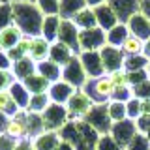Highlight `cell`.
Masks as SVG:
<instances>
[{
  "mask_svg": "<svg viewBox=\"0 0 150 150\" xmlns=\"http://www.w3.org/2000/svg\"><path fill=\"white\" fill-rule=\"evenodd\" d=\"M94 13H96V21H98V26L101 28V30L109 32L112 26L118 25V15L115 13V9H112L109 4H103V6H98L94 8Z\"/></svg>",
  "mask_w": 150,
  "mask_h": 150,
  "instance_id": "2e32d148",
  "label": "cell"
},
{
  "mask_svg": "<svg viewBox=\"0 0 150 150\" xmlns=\"http://www.w3.org/2000/svg\"><path fill=\"white\" fill-rule=\"evenodd\" d=\"M11 68H13V62L9 60L8 53L0 51V69H11Z\"/></svg>",
  "mask_w": 150,
  "mask_h": 150,
  "instance_id": "7dc6e473",
  "label": "cell"
},
{
  "mask_svg": "<svg viewBox=\"0 0 150 150\" xmlns=\"http://www.w3.org/2000/svg\"><path fill=\"white\" fill-rule=\"evenodd\" d=\"M96 105L90 96H88L84 90H77L71 96V100L68 101V105H66V109L69 112V120H84L86 118V115L92 111V107Z\"/></svg>",
  "mask_w": 150,
  "mask_h": 150,
  "instance_id": "5b68a950",
  "label": "cell"
},
{
  "mask_svg": "<svg viewBox=\"0 0 150 150\" xmlns=\"http://www.w3.org/2000/svg\"><path fill=\"white\" fill-rule=\"evenodd\" d=\"M60 135L54 133V131H45L41 133L40 137H36L32 141L34 144V150H58V144H60Z\"/></svg>",
  "mask_w": 150,
  "mask_h": 150,
  "instance_id": "603a6c76",
  "label": "cell"
},
{
  "mask_svg": "<svg viewBox=\"0 0 150 150\" xmlns=\"http://www.w3.org/2000/svg\"><path fill=\"white\" fill-rule=\"evenodd\" d=\"M141 11L146 13L150 19V0H141Z\"/></svg>",
  "mask_w": 150,
  "mask_h": 150,
  "instance_id": "f907efd6",
  "label": "cell"
},
{
  "mask_svg": "<svg viewBox=\"0 0 150 150\" xmlns=\"http://www.w3.org/2000/svg\"><path fill=\"white\" fill-rule=\"evenodd\" d=\"M49 51H51L49 41L43 36H36V38H32V45H30L28 56L38 64V62H43V60H49Z\"/></svg>",
  "mask_w": 150,
  "mask_h": 150,
  "instance_id": "ffe728a7",
  "label": "cell"
},
{
  "mask_svg": "<svg viewBox=\"0 0 150 150\" xmlns=\"http://www.w3.org/2000/svg\"><path fill=\"white\" fill-rule=\"evenodd\" d=\"M58 150H77V148H75L71 143H68V141H60V144H58Z\"/></svg>",
  "mask_w": 150,
  "mask_h": 150,
  "instance_id": "f5cc1de1",
  "label": "cell"
},
{
  "mask_svg": "<svg viewBox=\"0 0 150 150\" xmlns=\"http://www.w3.org/2000/svg\"><path fill=\"white\" fill-rule=\"evenodd\" d=\"M6 133L17 141L28 139V111H19L17 115L9 116Z\"/></svg>",
  "mask_w": 150,
  "mask_h": 150,
  "instance_id": "8fae6325",
  "label": "cell"
},
{
  "mask_svg": "<svg viewBox=\"0 0 150 150\" xmlns=\"http://www.w3.org/2000/svg\"><path fill=\"white\" fill-rule=\"evenodd\" d=\"M144 135H146V137H148V141H150V129L146 131V133H144Z\"/></svg>",
  "mask_w": 150,
  "mask_h": 150,
  "instance_id": "6f0895ef",
  "label": "cell"
},
{
  "mask_svg": "<svg viewBox=\"0 0 150 150\" xmlns=\"http://www.w3.org/2000/svg\"><path fill=\"white\" fill-rule=\"evenodd\" d=\"M79 60H81L88 79H98V77L107 75L105 68H103V60H101L100 51H84V53L79 54Z\"/></svg>",
  "mask_w": 150,
  "mask_h": 150,
  "instance_id": "30bf717a",
  "label": "cell"
},
{
  "mask_svg": "<svg viewBox=\"0 0 150 150\" xmlns=\"http://www.w3.org/2000/svg\"><path fill=\"white\" fill-rule=\"evenodd\" d=\"M126 150H150V141L144 133H137Z\"/></svg>",
  "mask_w": 150,
  "mask_h": 150,
  "instance_id": "f35d334b",
  "label": "cell"
},
{
  "mask_svg": "<svg viewBox=\"0 0 150 150\" xmlns=\"http://www.w3.org/2000/svg\"><path fill=\"white\" fill-rule=\"evenodd\" d=\"M96 150H124V148H122L120 144L111 137V135H101V137L98 139Z\"/></svg>",
  "mask_w": 150,
  "mask_h": 150,
  "instance_id": "74e56055",
  "label": "cell"
},
{
  "mask_svg": "<svg viewBox=\"0 0 150 150\" xmlns=\"http://www.w3.org/2000/svg\"><path fill=\"white\" fill-rule=\"evenodd\" d=\"M2 2H4V0H0V4H2Z\"/></svg>",
  "mask_w": 150,
  "mask_h": 150,
  "instance_id": "680465c9",
  "label": "cell"
},
{
  "mask_svg": "<svg viewBox=\"0 0 150 150\" xmlns=\"http://www.w3.org/2000/svg\"><path fill=\"white\" fill-rule=\"evenodd\" d=\"M107 109H109V116H111L112 124L128 118V109H126V103H122V101L111 100L109 103H107Z\"/></svg>",
  "mask_w": 150,
  "mask_h": 150,
  "instance_id": "836d02e7",
  "label": "cell"
},
{
  "mask_svg": "<svg viewBox=\"0 0 150 150\" xmlns=\"http://www.w3.org/2000/svg\"><path fill=\"white\" fill-rule=\"evenodd\" d=\"M126 109H128V118L135 122L141 115H143V100H139V98L133 96L128 103H126Z\"/></svg>",
  "mask_w": 150,
  "mask_h": 150,
  "instance_id": "8d00e7d4",
  "label": "cell"
},
{
  "mask_svg": "<svg viewBox=\"0 0 150 150\" xmlns=\"http://www.w3.org/2000/svg\"><path fill=\"white\" fill-rule=\"evenodd\" d=\"M71 21L75 23V26L79 30H88V28H96L98 26V21H96V13H94L92 8H84L81 9L79 13H75L71 17Z\"/></svg>",
  "mask_w": 150,
  "mask_h": 150,
  "instance_id": "cb8c5ba5",
  "label": "cell"
},
{
  "mask_svg": "<svg viewBox=\"0 0 150 150\" xmlns=\"http://www.w3.org/2000/svg\"><path fill=\"white\" fill-rule=\"evenodd\" d=\"M9 2H36V0H9Z\"/></svg>",
  "mask_w": 150,
  "mask_h": 150,
  "instance_id": "11a10c76",
  "label": "cell"
},
{
  "mask_svg": "<svg viewBox=\"0 0 150 150\" xmlns=\"http://www.w3.org/2000/svg\"><path fill=\"white\" fill-rule=\"evenodd\" d=\"M107 34V45H112V47H122L124 41L129 38V28L126 23H118L116 26H112Z\"/></svg>",
  "mask_w": 150,
  "mask_h": 150,
  "instance_id": "d4e9b609",
  "label": "cell"
},
{
  "mask_svg": "<svg viewBox=\"0 0 150 150\" xmlns=\"http://www.w3.org/2000/svg\"><path fill=\"white\" fill-rule=\"evenodd\" d=\"M146 73H148V79H150V64H148V68H146Z\"/></svg>",
  "mask_w": 150,
  "mask_h": 150,
  "instance_id": "9f6ffc18",
  "label": "cell"
},
{
  "mask_svg": "<svg viewBox=\"0 0 150 150\" xmlns=\"http://www.w3.org/2000/svg\"><path fill=\"white\" fill-rule=\"evenodd\" d=\"M109 77H111V81L116 88L129 86V77H128V71H126V69H118V71H115V73H109Z\"/></svg>",
  "mask_w": 150,
  "mask_h": 150,
  "instance_id": "60d3db41",
  "label": "cell"
},
{
  "mask_svg": "<svg viewBox=\"0 0 150 150\" xmlns=\"http://www.w3.org/2000/svg\"><path fill=\"white\" fill-rule=\"evenodd\" d=\"M101 60H103V68L105 73H115L118 69H124V62H126V54L122 53L120 47H112V45H105L100 51Z\"/></svg>",
  "mask_w": 150,
  "mask_h": 150,
  "instance_id": "9c48e42d",
  "label": "cell"
},
{
  "mask_svg": "<svg viewBox=\"0 0 150 150\" xmlns=\"http://www.w3.org/2000/svg\"><path fill=\"white\" fill-rule=\"evenodd\" d=\"M51 103L53 101H51V98H49V92H45V94H32L26 111L28 112H36V115H43L45 109L51 105Z\"/></svg>",
  "mask_w": 150,
  "mask_h": 150,
  "instance_id": "83f0119b",
  "label": "cell"
},
{
  "mask_svg": "<svg viewBox=\"0 0 150 150\" xmlns=\"http://www.w3.org/2000/svg\"><path fill=\"white\" fill-rule=\"evenodd\" d=\"M23 36L25 34H23V30L17 25H11V26L4 28V30H0V49L4 53H9L11 49L17 47V43L21 41Z\"/></svg>",
  "mask_w": 150,
  "mask_h": 150,
  "instance_id": "e0dca14e",
  "label": "cell"
},
{
  "mask_svg": "<svg viewBox=\"0 0 150 150\" xmlns=\"http://www.w3.org/2000/svg\"><path fill=\"white\" fill-rule=\"evenodd\" d=\"M77 92V88H73L71 84H68L66 81H56L51 84L49 88V98L53 103L58 105H68V101L71 100V96Z\"/></svg>",
  "mask_w": 150,
  "mask_h": 150,
  "instance_id": "9a60e30c",
  "label": "cell"
},
{
  "mask_svg": "<svg viewBox=\"0 0 150 150\" xmlns=\"http://www.w3.org/2000/svg\"><path fill=\"white\" fill-rule=\"evenodd\" d=\"M62 81L71 84V86L77 88V90H83L84 84L88 83V75H86V71H84L81 60H79V54L75 56L71 62H68L62 68Z\"/></svg>",
  "mask_w": 150,
  "mask_h": 150,
  "instance_id": "52a82bcc",
  "label": "cell"
},
{
  "mask_svg": "<svg viewBox=\"0 0 150 150\" xmlns=\"http://www.w3.org/2000/svg\"><path fill=\"white\" fill-rule=\"evenodd\" d=\"M135 126H137V131L139 133H146L150 129V112L148 115H141L137 120H135Z\"/></svg>",
  "mask_w": 150,
  "mask_h": 150,
  "instance_id": "bcb514c9",
  "label": "cell"
},
{
  "mask_svg": "<svg viewBox=\"0 0 150 150\" xmlns=\"http://www.w3.org/2000/svg\"><path fill=\"white\" fill-rule=\"evenodd\" d=\"M36 71H38V64L30 56L15 60V62H13V68H11V73H13V77H15V81H21V83L25 81V79H28L30 75H34Z\"/></svg>",
  "mask_w": 150,
  "mask_h": 150,
  "instance_id": "d6986e66",
  "label": "cell"
},
{
  "mask_svg": "<svg viewBox=\"0 0 150 150\" xmlns=\"http://www.w3.org/2000/svg\"><path fill=\"white\" fill-rule=\"evenodd\" d=\"M79 28L75 26V23L71 19H64L62 17V23H60V32H58V41L64 45H68L69 49H73L75 53H81L79 49Z\"/></svg>",
  "mask_w": 150,
  "mask_h": 150,
  "instance_id": "7c38bea8",
  "label": "cell"
},
{
  "mask_svg": "<svg viewBox=\"0 0 150 150\" xmlns=\"http://www.w3.org/2000/svg\"><path fill=\"white\" fill-rule=\"evenodd\" d=\"M150 64V58L146 54H135V56H126L124 62V69L128 73L131 71H141V69H146Z\"/></svg>",
  "mask_w": 150,
  "mask_h": 150,
  "instance_id": "4dcf8cb0",
  "label": "cell"
},
{
  "mask_svg": "<svg viewBox=\"0 0 150 150\" xmlns=\"http://www.w3.org/2000/svg\"><path fill=\"white\" fill-rule=\"evenodd\" d=\"M84 122H86L98 135H109L111 129H112V120L109 116L107 103H96V105L92 107V111L86 115Z\"/></svg>",
  "mask_w": 150,
  "mask_h": 150,
  "instance_id": "3957f363",
  "label": "cell"
},
{
  "mask_svg": "<svg viewBox=\"0 0 150 150\" xmlns=\"http://www.w3.org/2000/svg\"><path fill=\"white\" fill-rule=\"evenodd\" d=\"M105 45H107V34L100 26L79 32V49H81V53H84V51H101Z\"/></svg>",
  "mask_w": 150,
  "mask_h": 150,
  "instance_id": "8992f818",
  "label": "cell"
},
{
  "mask_svg": "<svg viewBox=\"0 0 150 150\" xmlns=\"http://www.w3.org/2000/svg\"><path fill=\"white\" fill-rule=\"evenodd\" d=\"M144 54L150 58V40L148 41H144Z\"/></svg>",
  "mask_w": 150,
  "mask_h": 150,
  "instance_id": "db71d44e",
  "label": "cell"
},
{
  "mask_svg": "<svg viewBox=\"0 0 150 150\" xmlns=\"http://www.w3.org/2000/svg\"><path fill=\"white\" fill-rule=\"evenodd\" d=\"M60 23H62V17H60V15H47V17H45L43 26H41V36H43L45 40L49 41V43L58 41Z\"/></svg>",
  "mask_w": 150,
  "mask_h": 150,
  "instance_id": "44dd1931",
  "label": "cell"
},
{
  "mask_svg": "<svg viewBox=\"0 0 150 150\" xmlns=\"http://www.w3.org/2000/svg\"><path fill=\"white\" fill-rule=\"evenodd\" d=\"M13 6V19L15 25L23 30L25 36H41V26H43L45 15L36 2H11Z\"/></svg>",
  "mask_w": 150,
  "mask_h": 150,
  "instance_id": "6da1fadb",
  "label": "cell"
},
{
  "mask_svg": "<svg viewBox=\"0 0 150 150\" xmlns=\"http://www.w3.org/2000/svg\"><path fill=\"white\" fill-rule=\"evenodd\" d=\"M15 150H34V144H32L30 139H23V141H19V143H17Z\"/></svg>",
  "mask_w": 150,
  "mask_h": 150,
  "instance_id": "c3c4849f",
  "label": "cell"
},
{
  "mask_svg": "<svg viewBox=\"0 0 150 150\" xmlns=\"http://www.w3.org/2000/svg\"><path fill=\"white\" fill-rule=\"evenodd\" d=\"M43 15H60V0H36Z\"/></svg>",
  "mask_w": 150,
  "mask_h": 150,
  "instance_id": "d590c367",
  "label": "cell"
},
{
  "mask_svg": "<svg viewBox=\"0 0 150 150\" xmlns=\"http://www.w3.org/2000/svg\"><path fill=\"white\" fill-rule=\"evenodd\" d=\"M9 94H11V98L15 100L17 103V107L19 109H23V111H26V107H28V103H30V98H32V94L26 90V86L23 84L21 81H15L9 86Z\"/></svg>",
  "mask_w": 150,
  "mask_h": 150,
  "instance_id": "484cf974",
  "label": "cell"
},
{
  "mask_svg": "<svg viewBox=\"0 0 150 150\" xmlns=\"http://www.w3.org/2000/svg\"><path fill=\"white\" fill-rule=\"evenodd\" d=\"M15 25V19H13V6L9 0H4L0 4V30Z\"/></svg>",
  "mask_w": 150,
  "mask_h": 150,
  "instance_id": "e575fe53",
  "label": "cell"
},
{
  "mask_svg": "<svg viewBox=\"0 0 150 150\" xmlns=\"http://www.w3.org/2000/svg\"><path fill=\"white\" fill-rule=\"evenodd\" d=\"M115 84H112L109 75H103L98 79H88V83L84 84L83 90L90 96V100L94 103H109L112 100V94H115Z\"/></svg>",
  "mask_w": 150,
  "mask_h": 150,
  "instance_id": "7a4b0ae2",
  "label": "cell"
},
{
  "mask_svg": "<svg viewBox=\"0 0 150 150\" xmlns=\"http://www.w3.org/2000/svg\"><path fill=\"white\" fill-rule=\"evenodd\" d=\"M122 53H124L126 56H135V54H144V41L139 40V38L131 36L124 41V45L120 47Z\"/></svg>",
  "mask_w": 150,
  "mask_h": 150,
  "instance_id": "d6a6232c",
  "label": "cell"
},
{
  "mask_svg": "<svg viewBox=\"0 0 150 150\" xmlns=\"http://www.w3.org/2000/svg\"><path fill=\"white\" fill-rule=\"evenodd\" d=\"M128 77H129V86L131 88L137 86V84H141V83H144V81H148L146 69H141V71H131V73H128Z\"/></svg>",
  "mask_w": 150,
  "mask_h": 150,
  "instance_id": "ee69618b",
  "label": "cell"
},
{
  "mask_svg": "<svg viewBox=\"0 0 150 150\" xmlns=\"http://www.w3.org/2000/svg\"><path fill=\"white\" fill-rule=\"evenodd\" d=\"M41 133H45L43 116L36 115V112H28V139L34 141L36 137H40Z\"/></svg>",
  "mask_w": 150,
  "mask_h": 150,
  "instance_id": "f546056e",
  "label": "cell"
},
{
  "mask_svg": "<svg viewBox=\"0 0 150 150\" xmlns=\"http://www.w3.org/2000/svg\"><path fill=\"white\" fill-rule=\"evenodd\" d=\"M19 111H23V109H19V107H17V103H15V100L11 98L9 90L0 92V112H2V115H6L8 118H9V116L17 115Z\"/></svg>",
  "mask_w": 150,
  "mask_h": 150,
  "instance_id": "1f68e13d",
  "label": "cell"
},
{
  "mask_svg": "<svg viewBox=\"0 0 150 150\" xmlns=\"http://www.w3.org/2000/svg\"><path fill=\"white\" fill-rule=\"evenodd\" d=\"M84 8H86V0H60V17L71 19Z\"/></svg>",
  "mask_w": 150,
  "mask_h": 150,
  "instance_id": "f1b7e54d",
  "label": "cell"
},
{
  "mask_svg": "<svg viewBox=\"0 0 150 150\" xmlns=\"http://www.w3.org/2000/svg\"><path fill=\"white\" fill-rule=\"evenodd\" d=\"M126 25H128L131 36L139 38V40H143V41L150 40V19H148L146 13L137 11L135 15L129 17V21L126 23Z\"/></svg>",
  "mask_w": 150,
  "mask_h": 150,
  "instance_id": "4fadbf2b",
  "label": "cell"
},
{
  "mask_svg": "<svg viewBox=\"0 0 150 150\" xmlns=\"http://www.w3.org/2000/svg\"><path fill=\"white\" fill-rule=\"evenodd\" d=\"M133 96L139 98V100H150V79L133 86Z\"/></svg>",
  "mask_w": 150,
  "mask_h": 150,
  "instance_id": "7bdbcfd3",
  "label": "cell"
},
{
  "mask_svg": "<svg viewBox=\"0 0 150 150\" xmlns=\"http://www.w3.org/2000/svg\"><path fill=\"white\" fill-rule=\"evenodd\" d=\"M131 98H133V88H131V86H120V88H115V94H112V100H115V101L128 103Z\"/></svg>",
  "mask_w": 150,
  "mask_h": 150,
  "instance_id": "ab89813d",
  "label": "cell"
},
{
  "mask_svg": "<svg viewBox=\"0 0 150 150\" xmlns=\"http://www.w3.org/2000/svg\"><path fill=\"white\" fill-rule=\"evenodd\" d=\"M77 56V53H75L73 49H69L68 45L60 43V41H54V43H51V51H49V60H53V62H56L58 66H64L68 62H71V60Z\"/></svg>",
  "mask_w": 150,
  "mask_h": 150,
  "instance_id": "ac0fdd59",
  "label": "cell"
},
{
  "mask_svg": "<svg viewBox=\"0 0 150 150\" xmlns=\"http://www.w3.org/2000/svg\"><path fill=\"white\" fill-rule=\"evenodd\" d=\"M38 73L43 75L51 84L56 81H62V66H58L53 60H43V62H38Z\"/></svg>",
  "mask_w": 150,
  "mask_h": 150,
  "instance_id": "7402d4cb",
  "label": "cell"
},
{
  "mask_svg": "<svg viewBox=\"0 0 150 150\" xmlns=\"http://www.w3.org/2000/svg\"><path fill=\"white\" fill-rule=\"evenodd\" d=\"M23 84L26 86V90L30 94H45V92H49V88H51V83L47 81L43 75H40L38 71L34 75H30L28 79H25Z\"/></svg>",
  "mask_w": 150,
  "mask_h": 150,
  "instance_id": "4316f807",
  "label": "cell"
},
{
  "mask_svg": "<svg viewBox=\"0 0 150 150\" xmlns=\"http://www.w3.org/2000/svg\"><path fill=\"white\" fill-rule=\"evenodd\" d=\"M41 116H43L45 131H54V133H58L69 122V112L66 105H58V103H51Z\"/></svg>",
  "mask_w": 150,
  "mask_h": 150,
  "instance_id": "277c9868",
  "label": "cell"
},
{
  "mask_svg": "<svg viewBox=\"0 0 150 150\" xmlns=\"http://www.w3.org/2000/svg\"><path fill=\"white\" fill-rule=\"evenodd\" d=\"M13 83H15V77H13L11 69H0V92L9 90Z\"/></svg>",
  "mask_w": 150,
  "mask_h": 150,
  "instance_id": "b9f144b4",
  "label": "cell"
},
{
  "mask_svg": "<svg viewBox=\"0 0 150 150\" xmlns=\"http://www.w3.org/2000/svg\"><path fill=\"white\" fill-rule=\"evenodd\" d=\"M103 4H107V0H86V6L88 8H98V6H103Z\"/></svg>",
  "mask_w": 150,
  "mask_h": 150,
  "instance_id": "816d5d0a",
  "label": "cell"
},
{
  "mask_svg": "<svg viewBox=\"0 0 150 150\" xmlns=\"http://www.w3.org/2000/svg\"><path fill=\"white\" fill-rule=\"evenodd\" d=\"M107 4L115 9L120 23H128L131 15L141 11V0H107Z\"/></svg>",
  "mask_w": 150,
  "mask_h": 150,
  "instance_id": "5bb4252c",
  "label": "cell"
},
{
  "mask_svg": "<svg viewBox=\"0 0 150 150\" xmlns=\"http://www.w3.org/2000/svg\"><path fill=\"white\" fill-rule=\"evenodd\" d=\"M17 143H19V141L13 139V137H9L8 133L0 135V150H15Z\"/></svg>",
  "mask_w": 150,
  "mask_h": 150,
  "instance_id": "f6af8a7d",
  "label": "cell"
},
{
  "mask_svg": "<svg viewBox=\"0 0 150 150\" xmlns=\"http://www.w3.org/2000/svg\"><path fill=\"white\" fill-rule=\"evenodd\" d=\"M137 133H139V131H137V126H135V122L129 120V118H126V120H122V122H115L109 135L120 144L122 148L126 150V148H128V144L133 141V137H135Z\"/></svg>",
  "mask_w": 150,
  "mask_h": 150,
  "instance_id": "ba28073f",
  "label": "cell"
},
{
  "mask_svg": "<svg viewBox=\"0 0 150 150\" xmlns=\"http://www.w3.org/2000/svg\"><path fill=\"white\" fill-rule=\"evenodd\" d=\"M0 51H2V49H0Z\"/></svg>",
  "mask_w": 150,
  "mask_h": 150,
  "instance_id": "91938a15",
  "label": "cell"
},
{
  "mask_svg": "<svg viewBox=\"0 0 150 150\" xmlns=\"http://www.w3.org/2000/svg\"><path fill=\"white\" fill-rule=\"evenodd\" d=\"M8 120H9L8 116L0 112V135H2V133H6V126H8Z\"/></svg>",
  "mask_w": 150,
  "mask_h": 150,
  "instance_id": "681fc988",
  "label": "cell"
}]
</instances>
